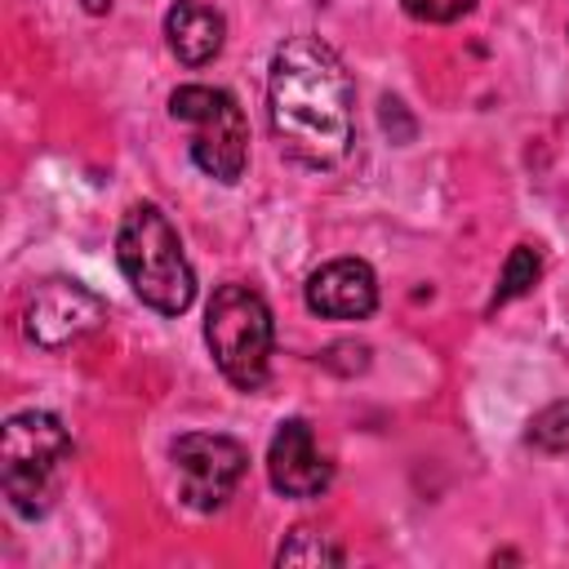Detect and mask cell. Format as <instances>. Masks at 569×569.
Wrapping results in <instances>:
<instances>
[{
	"instance_id": "52a82bcc",
	"label": "cell",
	"mask_w": 569,
	"mask_h": 569,
	"mask_svg": "<svg viewBox=\"0 0 569 569\" xmlns=\"http://www.w3.org/2000/svg\"><path fill=\"white\" fill-rule=\"evenodd\" d=\"M107 320V302L84 289L80 280H67V276H49L31 289L27 298V311H22V329L36 347L44 351H62L71 347L76 338L93 333L98 325Z\"/></svg>"
},
{
	"instance_id": "ba28073f",
	"label": "cell",
	"mask_w": 569,
	"mask_h": 569,
	"mask_svg": "<svg viewBox=\"0 0 569 569\" xmlns=\"http://www.w3.org/2000/svg\"><path fill=\"white\" fill-rule=\"evenodd\" d=\"M267 476L284 498H316L333 480V462L316 449V436L302 418L280 422L267 449Z\"/></svg>"
},
{
	"instance_id": "9a60e30c",
	"label": "cell",
	"mask_w": 569,
	"mask_h": 569,
	"mask_svg": "<svg viewBox=\"0 0 569 569\" xmlns=\"http://www.w3.org/2000/svg\"><path fill=\"white\" fill-rule=\"evenodd\" d=\"M102 4H111V0H84V9H93V13H98Z\"/></svg>"
},
{
	"instance_id": "7a4b0ae2",
	"label": "cell",
	"mask_w": 569,
	"mask_h": 569,
	"mask_svg": "<svg viewBox=\"0 0 569 569\" xmlns=\"http://www.w3.org/2000/svg\"><path fill=\"white\" fill-rule=\"evenodd\" d=\"M116 262L129 289L160 316H182L196 298V276L173 222L156 204H133L116 231Z\"/></svg>"
},
{
	"instance_id": "9c48e42d",
	"label": "cell",
	"mask_w": 569,
	"mask_h": 569,
	"mask_svg": "<svg viewBox=\"0 0 569 569\" xmlns=\"http://www.w3.org/2000/svg\"><path fill=\"white\" fill-rule=\"evenodd\" d=\"M307 307L325 320H365L378 307V280L360 258H333L311 271Z\"/></svg>"
},
{
	"instance_id": "8fae6325",
	"label": "cell",
	"mask_w": 569,
	"mask_h": 569,
	"mask_svg": "<svg viewBox=\"0 0 569 569\" xmlns=\"http://www.w3.org/2000/svg\"><path fill=\"white\" fill-rule=\"evenodd\" d=\"M538 276H542V258H538V249L516 244V249L507 253V262H502V276H498V289H493V302H489V307H502V302L529 293V289L538 284Z\"/></svg>"
},
{
	"instance_id": "3957f363",
	"label": "cell",
	"mask_w": 569,
	"mask_h": 569,
	"mask_svg": "<svg viewBox=\"0 0 569 569\" xmlns=\"http://www.w3.org/2000/svg\"><path fill=\"white\" fill-rule=\"evenodd\" d=\"M71 453V436L67 427L44 413V409H27L13 413L0 431V485L4 498L18 516H44L58 489V471Z\"/></svg>"
},
{
	"instance_id": "4fadbf2b",
	"label": "cell",
	"mask_w": 569,
	"mask_h": 569,
	"mask_svg": "<svg viewBox=\"0 0 569 569\" xmlns=\"http://www.w3.org/2000/svg\"><path fill=\"white\" fill-rule=\"evenodd\" d=\"M280 565H342V547L329 542L325 533H311V529H298L280 551H276Z\"/></svg>"
},
{
	"instance_id": "5bb4252c",
	"label": "cell",
	"mask_w": 569,
	"mask_h": 569,
	"mask_svg": "<svg viewBox=\"0 0 569 569\" xmlns=\"http://www.w3.org/2000/svg\"><path fill=\"white\" fill-rule=\"evenodd\" d=\"M405 9L418 22H453L471 9V0H405Z\"/></svg>"
},
{
	"instance_id": "30bf717a",
	"label": "cell",
	"mask_w": 569,
	"mask_h": 569,
	"mask_svg": "<svg viewBox=\"0 0 569 569\" xmlns=\"http://www.w3.org/2000/svg\"><path fill=\"white\" fill-rule=\"evenodd\" d=\"M164 36H169V49L178 62L187 67H204L218 58L222 49V36H227V22L218 9L200 4V0H178L169 13H164Z\"/></svg>"
},
{
	"instance_id": "277c9868",
	"label": "cell",
	"mask_w": 569,
	"mask_h": 569,
	"mask_svg": "<svg viewBox=\"0 0 569 569\" xmlns=\"http://www.w3.org/2000/svg\"><path fill=\"white\" fill-rule=\"evenodd\" d=\"M204 342L227 382H236L240 391H258L267 382V360L276 342L271 307L262 302V293L236 280L218 284L204 307Z\"/></svg>"
},
{
	"instance_id": "8992f818",
	"label": "cell",
	"mask_w": 569,
	"mask_h": 569,
	"mask_svg": "<svg viewBox=\"0 0 569 569\" xmlns=\"http://www.w3.org/2000/svg\"><path fill=\"white\" fill-rule=\"evenodd\" d=\"M244 467H249V453L231 436L187 431L173 440V471L182 485V502L196 511H218L240 485Z\"/></svg>"
},
{
	"instance_id": "7c38bea8",
	"label": "cell",
	"mask_w": 569,
	"mask_h": 569,
	"mask_svg": "<svg viewBox=\"0 0 569 569\" xmlns=\"http://www.w3.org/2000/svg\"><path fill=\"white\" fill-rule=\"evenodd\" d=\"M529 445L542 449V453H565L569 449V400H551L547 409L533 413Z\"/></svg>"
},
{
	"instance_id": "6da1fadb",
	"label": "cell",
	"mask_w": 569,
	"mask_h": 569,
	"mask_svg": "<svg viewBox=\"0 0 569 569\" xmlns=\"http://www.w3.org/2000/svg\"><path fill=\"white\" fill-rule=\"evenodd\" d=\"M267 111L280 147L311 169H333L356 142V84L320 36H289L271 53Z\"/></svg>"
},
{
	"instance_id": "5b68a950",
	"label": "cell",
	"mask_w": 569,
	"mask_h": 569,
	"mask_svg": "<svg viewBox=\"0 0 569 569\" xmlns=\"http://www.w3.org/2000/svg\"><path fill=\"white\" fill-rule=\"evenodd\" d=\"M169 116L191 129V160L209 178L236 182L244 173V160H249V124H244L240 102L227 89L182 84L169 98Z\"/></svg>"
}]
</instances>
